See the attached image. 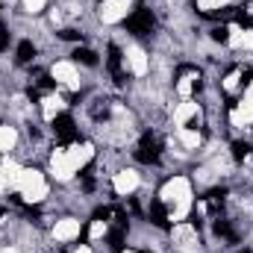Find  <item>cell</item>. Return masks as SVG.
Masks as SVG:
<instances>
[{"mask_svg": "<svg viewBox=\"0 0 253 253\" xmlns=\"http://www.w3.org/2000/svg\"><path fill=\"white\" fill-rule=\"evenodd\" d=\"M189 183L183 180V177H177V180H171L165 189H162V206L168 209V218L171 221H180L183 215H186V209H189Z\"/></svg>", "mask_w": 253, "mask_h": 253, "instance_id": "2", "label": "cell"}, {"mask_svg": "<svg viewBox=\"0 0 253 253\" xmlns=\"http://www.w3.org/2000/svg\"><path fill=\"white\" fill-rule=\"evenodd\" d=\"M53 129H56V138H59V141H71V138L77 135V129H74V118H71V115H62V112L53 118Z\"/></svg>", "mask_w": 253, "mask_h": 253, "instance_id": "9", "label": "cell"}, {"mask_svg": "<svg viewBox=\"0 0 253 253\" xmlns=\"http://www.w3.org/2000/svg\"><path fill=\"white\" fill-rule=\"evenodd\" d=\"M215 233H218V236H224V239H236V233L230 230V224H227V221H215Z\"/></svg>", "mask_w": 253, "mask_h": 253, "instance_id": "21", "label": "cell"}, {"mask_svg": "<svg viewBox=\"0 0 253 253\" xmlns=\"http://www.w3.org/2000/svg\"><path fill=\"white\" fill-rule=\"evenodd\" d=\"M150 27H153V15H150L147 9H135V12L126 18V30H129V33H150Z\"/></svg>", "mask_w": 253, "mask_h": 253, "instance_id": "5", "label": "cell"}, {"mask_svg": "<svg viewBox=\"0 0 253 253\" xmlns=\"http://www.w3.org/2000/svg\"><path fill=\"white\" fill-rule=\"evenodd\" d=\"M230 44H233V47H253V30L233 27V30H230Z\"/></svg>", "mask_w": 253, "mask_h": 253, "instance_id": "14", "label": "cell"}, {"mask_svg": "<svg viewBox=\"0 0 253 253\" xmlns=\"http://www.w3.org/2000/svg\"><path fill=\"white\" fill-rule=\"evenodd\" d=\"M6 47H9V33L0 30V50H6Z\"/></svg>", "mask_w": 253, "mask_h": 253, "instance_id": "27", "label": "cell"}, {"mask_svg": "<svg viewBox=\"0 0 253 253\" xmlns=\"http://www.w3.org/2000/svg\"><path fill=\"white\" fill-rule=\"evenodd\" d=\"M18 189L24 200H42L47 194V183L39 171H21L18 174Z\"/></svg>", "mask_w": 253, "mask_h": 253, "instance_id": "3", "label": "cell"}, {"mask_svg": "<svg viewBox=\"0 0 253 253\" xmlns=\"http://www.w3.org/2000/svg\"><path fill=\"white\" fill-rule=\"evenodd\" d=\"M56 115H59V97H47V100H44V118L53 121Z\"/></svg>", "mask_w": 253, "mask_h": 253, "instance_id": "17", "label": "cell"}, {"mask_svg": "<svg viewBox=\"0 0 253 253\" xmlns=\"http://www.w3.org/2000/svg\"><path fill=\"white\" fill-rule=\"evenodd\" d=\"M0 218H3V209H0Z\"/></svg>", "mask_w": 253, "mask_h": 253, "instance_id": "31", "label": "cell"}, {"mask_svg": "<svg viewBox=\"0 0 253 253\" xmlns=\"http://www.w3.org/2000/svg\"><path fill=\"white\" fill-rule=\"evenodd\" d=\"M197 115H200V112H197V103H186V106H180V109H177V115H174V118H177V124H180V126H189V121H191V118H197Z\"/></svg>", "mask_w": 253, "mask_h": 253, "instance_id": "15", "label": "cell"}, {"mask_svg": "<svg viewBox=\"0 0 253 253\" xmlns=\"http://www.w3.org/2000/svg\"><path fill=\"white\" fill-rule=\"evenodd\" d=\"M36 56V50H33V44L30 42H21V47H18V62L24 65V62H30Z\"/></svg>", "mask_w": 253, "mask_h": 253, "instance_id": "19", "label": "cell"}, {"mask_svg": "<svg viewBox=\"0 0 253 253\" xmlns=\"http://www.w3.org/2000/svg\"><path fill=\"white\" fill-rule=\"evenodd\" d=\"M53 236H56L59 242H71V239H77V236H80V221H74V218L59 221V224L53 227Z\"/></svg>", "mask_w": 253, "mask_h": 253, "instance_id": "10", "label": "cell"}, {"mask_svg": "<svg viewBox=\"0 0 253 253\" xmlns=\"http://www.w3.org/2000/svg\"><path fill=\"white\" fill-rule=\"evenodd\" d=\"M135 156H138L141 162H147V165L159 162V138L147 132V135H144V138L138 141V150H135Z\"/></svg>", "mask_w": 253, "mask_h": 253, "instance_id": "4", "label": "cell"}, {"mask_svg": "<svg viewBox=\"0 0 253 253\" xmlns=\"http://www.w3.org/2000/svg\"><path fill=\"white\" fill-rule=\"evenodd\" d=\"M212 39L215 42H230V30L227 27H218V30H212Z\"/></svg>", "mask_w": 253, "mask_h": 253, "instance_id": "22", "label": "cell"}, {"mask_svg": "<svg viewBox=\"0 0 253 253\" xmlns=\"http://www.w3.org/2000/svg\"><path fill=\"white\" fill-rule=\"evenodd\" d=\"M24 3H27V9H30V12H39V9L44 6V0H24Z\"/></svg>", "mask_w": 253, "mask_h": 253, "instance_id": "25", "label": "cell"}, {"mask_svg": "<svg viewBox=\"0 0 253 253\" xmlns=\"http://www.w3.org/2000/svg\"><path fill=\"white\" fill-rule=\"evenodd\" d=\"M206 9H218V6H224V3H230V0H200Z\"/></svg>", "mask_w": 253, "mask_h": 253, "instance_id": "26", "label": "cell"}, {"mask_svg": "<svg viewBox=\"0 0 253 253\" xmlns=\"http://www.w3.org/2000/svg\"><path fill=\"white\" fill-rule=\"evenodd\" d=\"M239 80H242V71H233V74L224 80V85H227V88H236V85H239Z\"/></svg>", "mask_w": 253, "mask_h": 253, "instance_id": "23", "label": "cell"}, {"mask_svg": "<svg viewBox=\"0 0 253 253\" xmlns=\"http://www.w3.org/2000/svg\"><path fill=\"white\" fill-rule=\"evenodd\" d=\"M180 138H183L186 147H197V144H200V132H197V129H189V126H183Z\"/></svg>", "mask_w": 253, "mask_h": 253, "instance_id": "16", "label": "cell"}, {"mask_svg": "<svg viewBox=\"0 0 253 253\" xmlns=\"http://www.w3.org/2000/svg\"><path fill=\"white\" fill-rule=\"evenodd\" d=\"M124 68L129 71V74L141 77V74L147 71V56H144L138 47H132V50H126V53H124Z\"/></svg>", "mask_w": 253, "mask_h": 253, "instance_id": "8", "label": "cell"}, {"mask_svg": "<svg viewBox=\"0 0 253 253\" xmlns=\"http://www.w3.org/2000/svg\"><path fill=\"white\" fill-rule=\"evenodd\" d=\"M138 189V174H132V171H121L118 177H115V191L118 194H129V191Z\"/></svg>", "mask_w": 253, "mask_h": 253, "instance_id": "13", "label": "cell"}, {"mask_svg": "<svg viewBox=\"0 0 253 253\" xmlns=\"http://www.w3.org/2000/svg\"><path fill=\"white\" fill-rule=\"evenodd\" d=\"M12 141H15V132H12L9 126H0V153H3V150H9V147H12Z\"/></svg>", "mask_w": 253, "mask_h": 253, "instance_id": "18", "label": "cell"}, {"mask_svg": "<svg viewBox=\"0 0 253 253\" xmlns=\"http://www.w3.org/2000/svg\"><path fill=\"white\" fill-rule=\"evenodd\" d=\"M80 253H91V251H88V248H80Z\"/></svg>", "mask_w": 253, "mask_h": 253, "instance_id": "29", "label": "cell"}, {"mask_svg": "<svg viewBox=\"0 0 253 253\" xmlns=\"http://www.w3.org/2000/svg\"><path fill=\"white\" fill-rule=\"evenodd\" d=\"M197 85H200V77H197L194 71H186V68H183V71H180V80H177V91H180L183 97H189Z\"/></svg>", "mask_w": 253, "mask_h": 253, "instance_id": "11", "label": "cell"}, {"mask_svg": "<svg viewBox=\"0 0 253 253\" xmlns=\"http://www.w3.org/2000/svg\"><path fill=\"white\" fill-rule=\"evenodd\" d=\"M53 80H59V83H65V85L77 88V71H74V65H71V62L53 65Z\"/></svg>", "mask_w": 253, "mask_h": 253, "instance_id": "12", "label": "cell"}, {"mask_svg": "<svg viewBox=\"0 0 253 253\" xmlns=\"http://www.w3.org/2000/svg\"><path fill=\"white\" fill-rule=\"evenodd\" d=\"M3 253H15V251H3Z\"/></svg>", "mask_w": 253, "mask_h": 253, "instance_id": "30", "label": "cell"}, {"mask_svg": "<svg viewBox=\"0 0 253 253\" xmlns=\"http://www.w3.org/2000/svg\"><path fill=\"white\" fill-rule=\"evenodd\" d=\"M91 153H94L91 144H80V147H71V150H56L53 159H50V168H53L56 177L68 180L80 165H85V162L91 159Z\"/></svg>", "mask_w": 253, "mask_h": 253, "instance_id": "1", "label": "cell"}, {"mask_svg": "<svg viewBox=\"0 0 253 253\" xmlns=\"http://www.w3.org/2000/svg\"><path fill=\"white\" fill-rule=\"evenodd\" d=\"M126 9H129V0H103L100 18L103 21H121V18H126Z\"/></svg>", "mask_w": 253, "mask_h": 253, "instance_id": "6", "label": "cell"}, {"mask_svg": "<svg viewBox=\"0 0 253 253\" xmlns=\"http://www.w3.org/2000/svg\"><path fill=\"white\" fill-rule=\"evenodd\" d=\"M233 156L236 159H245L248 156V144H233Z\"/></svg>", "mask_w": 253, "mask_h": 253, "instance_id": "24", "label": "cell"}, {"mask_svg": "<svg viewBox=\"0 0 253 253\" xmlns=\"http://www.w3.org/2000/svg\"><path fill=\"white\" fill-rule=\"evenodd\" d=\"M62 39H71V42H77V39H83L80 33H74V30H62Z\"/></svg>", "mask_w": 253, "mask_h": 253, "instance_id": "28", "label": "cell"}, {"mask_svg": "<svg viewBox=\"0 0 253 253\" xmlns=\"http://www.w3.org/2000/svg\"><path fill=\"white\" fill-rule=\"evenodd\" d=\"M74 59H77V62H83V65H97V53H91V50H85V47H83V50H77V53H74Z\"/></svg>", "mask_w": 253, "mask_h": 253, "instance_id": "20", "label": "cell"}, {"mask_svg": "<svg viewBox=\"0 0 253 253\" xmlns=\"http://www.w3.org/2000/svg\"><path fill=\"white\" fill-rule=\"evenodd\" d=\"M174 242L180 245V251H186V253H191V251H197V230L194 227H177L174 230Z\"/></svg>", "mask_w": 253, "mask_h": 253, "instance_id": "7", "label": "cell"}]
</instances>
